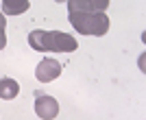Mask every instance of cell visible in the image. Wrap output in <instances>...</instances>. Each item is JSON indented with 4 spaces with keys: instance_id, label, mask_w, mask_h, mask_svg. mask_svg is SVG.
I'll use <instances>...</instances> for the list:
<instances>
[{
    "instance_id": "3957f363",
    "label": "cell",
    "mask_w": 146,
    "mask_h": 120,
    "mask_svg": "<svg viewBox=\"0 0 146 120\" xmlns=\"http://www.w3.org/2000/svg\"><path fill=\"white\" fill-rule=\"evenodd\" d=\"M35 111L42 120H52L59 114V103H57L55 96L42 94V92H35Z\"/></svg>"
},
{
    "instance_id": "277c9868",
    "label": "cell",
    "mask_w": 146,
    "mask_h": 120,
    "mask_svg": "<svg viewBox=\"0 0 146 120\" xmlns=\"http://www.w3.org/2000/svg\"><path fill=\"white\" fill-rule=\"evenodd\" d=\"M35 77L42 83H50L57 77H61V63L57 59H42L35 68Z\"/></svg>"
},
{
    "instance_id": "8992f818",
    "label": "cell",
    "mask_w": 146,
    "mask_h": 120,
    "mask_svg": "<svg viewBox=\"0 0 146 120\" xmlns=\"http://www.w3.org/2000/svg\"><path fill=\"white\" fill-rule=\"evenodd\" d=\"M18 94H20L18 81H13V79H9V77L0 79V98H5V101H13Z\"/></svg>"
},
{
    "instance_id": "52a82bcc",
    "label": "cell",
    "mask_w": 146,
    "mask_h": 120,
    "mask_svg": "<svg viewBox=\"0 0 146 120\" xmlns=\"http://www.w3.org/2000/svg\"><path fill=\"white\" fill-rule=\"evenodd\" d=\"M31 7L29 0H20V2H13V0H5L2 2V11L9 13V15H18V13H24Z\"/></svg>"
},
{
    "instance_id": "ba28073f",
    "label": "cell",
    "mask_w": 146,
    "mask_h": 120,
    "mask_svg": "<svg viewBox=\"0 0 146 120\" xmlns=\"http://www.w3.org/2000/svg\"><path fill=\"white\" fill-rule=\"evenodd\" d=\"M7 46V35H5V26H0V50Z\"/></svg>"
},
{
    "instance_id": "7a4b0ae2",
    "label": "cell",
    "mask_w": 146,
    "mask_h": 120,
    "mask_svg": "<svg viewBox=\"0 0 146 120\" xmlns=\"http://www.w3.org/2000/svg\"><path fill=\"white\" fill-rule=\"evenodd\" d=\"M70 24L74 31H79L81 35H105L109 31V18L105 13H81V11H68Z\"/></svg>"
},
{
    "instance_id": "6da1fadb",
    "label": "cell",
    "mask_w": 146,
    "mask_h": 120,
    "mask_svg": "<svg viewBox=\"0 0 146 120\" xmlns=\"http://www.w3.org/2000/svg\"><path fill=\"white\" fill-rule=\"evenodd\" d=\"M29 44L31 48L42 50V53H48V50L50 53H72L79 46V42L72 35L61 33V31H33L29 35Z\"/></svg>"
},
{
    "instance_id": "9c48e42d",
    "label": "cell",
    "mask_w": 146,
    "mask_h": 120,
    "mask_svg": "<svg viewBox=\"0 0 146 120\" xmlns=\"http://www.w3.org/2000/svg\"><path fill=\"white\" fill-rule=\"evenodd\" d=\"M0 26H7V20H5V15L0 13Z\"/></svg>"
},
{
    "instance_id": "5b68a950",
    "label": "cell",
    "mask_w": 146,
    "mask_h": 120,
    "mask_svg": "<svg viewBox=\"0 0 146 120\" xmlns=\"http://www.w3.org/2000/svg\"><path fill=\"white\" fill-rule=\"evenodd\" d=\"M109 7L107 0H68V11H81V13H105Z\"/></svg>"
}]
</instances>
